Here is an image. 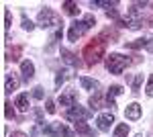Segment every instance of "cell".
I'll return each instance as SVG.
<instances>
[{"mask_svg": "<svg viewBox=\"0 0 153 137\" xmlns=\"http://www.w3.org/2000/svg\"><path fill=\"white\" fill-rule=\"evenodd\" d=\"M106 53V43L104 39H92L88 45L84 47V57H86V64L88 66H94V64H98L102 57H104Z\"/></svg>", "mask_w": 153, "mask_h": 137, "instance_id": "cell-1", "label": "cell"}, {"mask_svg": "<svg viewBox=\"0 0 153 137\" xmlns=\"http://www.w3.org/2000/svg\"><path fill=\"white\" fill-rule=\"evenodd\" d=\"M133 61L135 59H129V57H125L123 53H110V55L106 57V68H108L110 74H123Z\"/></svg>", "mask_w": 153, "mask_h": 137, "instance_id": "cell-2", "label": "cell"}, {"mask_svg": "<svg viewBox=\"0 0 153 137\" xmlns=\"http://www.w3.org/2000/svg\"><path fill=\"white\" fill-rule=\"evenodd\" d=\"M96 25V19L92 16V14H88L84 21H76V23L71 25V29H70V33H68V39L70 41H78V37H82L88 29H92Z\"/></svg>", "mask_w": 153, "mask_h": 137, "instance_id": "cell-3", "label": "cell"}, {"mask_svg": "<svg viewBox=\"0 0 153 137\" xmlns=\"http://www.w3.org/2000/svg\"><path fill=\"white\" fill-rule=\"evenodd\" d=\"M39 27H43V29H51V27H59L61 25V16H59L57 12H53L51 8H43V10H39Z\"/></svg>", "mask_w": 153, "mask_h": 137, "instance_id": "cell-4", "label": "cell"}, {"mask_svg": "<svg viewBox=\"0 0 153 137\" xmlns=\"http://www.w3.org/2000/svg\"><path fill=\"white\" fill-rule=\"evenodd\" d=\"M88 117H90V111L82 109L80 104H76V106H71V109L65 111V119H68V121H74V123L84 121V119H88Z\"/></svg>", "mask_w": 153, "mask_h": 137, "instance_id": "cell-5", "label": "cell"}, {"mask_svg": "<svg viewBox=\"0 0 153 137\" xmlns=\"http://www.w3.org/2000/svg\"><path fill=\"white\" fill-rule=\"evenodd\" d=\"M112 123H114V115L112 113H102V115H98V119H96V125H98L100 131H108Z\"/></svg>", "mask_w": 153, "mask_h": 137, "instance_id": "cell-6", "label": "cell"}, {"mask_svg": "<svg viewBox=\"0 0 153 137\" xmlns=\"http://www.w3.org/2000/svg\"><path fill=\"white\" fill-rule=\"evenodd\" d=\"M76 98H78L76 90H68V92H63V94H59V104L71 109V106H76Z\"/></svg>", "mask_w": 153, "mask_h": 137, "instance_id": "cell-7", "label": "cell"}, {"mask_svg": "<svg viewBox=\"0 0 153 137\" xmlns=\"http://www.w3.org/2000/svg\"><path fill=\"white\" fill-rule=\"evenodd\" d=\"M125 117L129 119V121H137V119H141V106L137 103L129 104L127 109H125Z\"/></svg>", "mask_w": 153, "mask_h": 137, "instance_id": "cell-8", "label": "cell"}, {"mask_svg": "<svg viewBox=\"0 0 153 137\" xmlns=\"http://www.w3.org/2000/svg\"><path fill=\"white\" fill-rule=\"evenodd\" d=\"M118 94H123V86L114 84V86L108 88V92H106V103H108V106H114V98H117Z\"/></svg>", "mask_w": 153, "mask_h": 137, "instance_id": "cell-9", "label": "cell"}, {"mask_svg": "<svg viewBox=\"0 0 153 137\" xmlns=\"http://www.w3.org/2000/svg\"><path fill=\"white\" fill-rule=\"evenodd\" d=\"M21 72H23V80L29 82L35 76V66H33V61H29V59L23 61V64H21Z\"/></svg>", "mask_w": 153, "mask_h": 137, "instance_id": "cell-10", "label": "cell"}, {"mask_svg": "<svg viewBox=\"0 0 153 137\" xmlns=\"http://www.w3.org/2000/svg\"><path fill=\"white\" fill-rule=\"evenodd\" d=\"M74 125H76V131H78L80 137H94V131L86 125L84 121H78V123H74Z\"/></svg>", "mask_w": 153, "mask_h": 137, "instance_id": "cell-11", "label": "cell"}, {"mask_svg": "<svg viewBox=\"0 0 153 137\" xmlns=\"http://www.w3.org/2000/svg\"><path fill=\"white\" fill-rule=\"evenodd\" d=\"M14 106H16V109H19V111H29V94H19V96H16V100H14Z\"/></svg>", "mask_w": 153, "mask_h": 137, "instance_id": "cell-12", "label": "cell"}, {"mask_svg": "<svg viewBox=\"0 0 153 137\" xmlns=\"http://www.w3.org/2000/svg\"><path fill=\"white\" fill-rule=\"evenodd\" d=\"M80 84H82V88H86V90H94V92H98V88H100V84H98L96 80L86 78V76H82V78H80Z\"/></svg>", "mask_w": 153, "mask_h": 137, "instance_id": "cell-13", "label": "cell"}, {"mask_svg": "<svg viewBox=\"0 0 153 137\" xmlns=\"http://www.w3.org/2000/svg\"><path fill=\"white\" fill-rule=\"evenodd\" d=\"M16 88H19V78L8 74L6 76V82H4V92H12V90H16Z\"/></svg>", "mask_w": 153, "mask_h": 137, "instance_id": "cell-14", "label": "cell"}, {"mask_svg": "<svg viewBox=\"0 0 153 137\" xmlns=\"http://www.w3.org/2000/svg\"><path fill=\"white\" fill-rule=\"evenodd\" d=\"M63 8H65V12H68V14H71V16L80 14V8H78V2H71V0H68V2H63Z\"/></svg>", "mask_w": 153, "mask_h": 137, "instance_id": "cell-15", "label": "cell"}, {"mask_svg": "<svg viewBox=\"0 0 153 137\" xmlns=\"http://www.w3.org/2000/svg\"><path fill=\"white\" fill-rule=\"evenodd\" d=\"M61 57H63V61H65V64H70V66H78L76 55H74L71 51H68V49H61Z\"/></svg>", "mask_w": 153, "mask_h": 137, "instance_id": "cell-16", "label": "cell"}, {"mask_svg": "<svg viewBox=\"0 0 153 137\" xmlns=\"http://www.w3.org/2000/svg\"><path fill=\"white\" fill-rule=\"evenodd\" d=\"M21 53H23V47H21V45H16V47H12L10 51L6 53V59H12V61H19V57H21Z\"/></svg>", "mask_w": 153, "mask_h": 137, "instance_id": "cell-17", "label": "cell"}, {"mask_svg": "<svg viewBox=\"0 0 153 137\" xmlns=\"http://www.w3.org/2000/svg\"><path fill=\"white\" fill-rule=\"evenodd\" d=\"M88 103H90L92 109H100V106H102V94H100V92H94V94L90 96V100H88Z\"/></svg>", "mask_w": 153, "mask_h": 137, "instance_id": "cell-18", "label": "cell"}, {"mask_svg": "<svg viewBox=\"0 0 153 137\" xmlns=\"http://www.w3.org/2000/svg\"><path fill=\"white\" fill-rule=\"evenodd\" d=\"M127 135H129V125L127 123H120L112 133V137H127Z\"/></svg>", "mask_w": 153, "mask_h": 137, "instance_id": "cell-19", "label": "cell"}, {"mask_svg": "<svg viewBox=\"0 0 153 137\" xmlns=\"http://www.w3.org/2000/svg\"><path fill=\"white\" fill-rule=\"evenodd\" d=\"M59 135H63V137H76V133H74V131H71L68 125L59 123Z\"/></svg>", "mask_w": 153, "mask_h": 137, "instance_id": "cell-20", "label": "cell"}, {"mask_svg": "<svg viewBox=\"0 0 153 137\" xmlns=\"http://www.w3.org/2000/svg\"><path fill=\"white\" fill-rule=\"evenodd\" d=\"M117 4L118 2H106V0H96V2H92V6H104V8H110V10H112Z\"/></svg>", "mask_w": 153, "mask_h": 137, "instance_id": "cell-21", "label": "cell"}, {"mask_svg": "<svg viewBox=\"0 0 153 137\" xmlns=\"http://www.w3.org/2000/svg\"><path fill=\"white\" fill-rule=\"evenodd\" d=\"M147 41H149V39H137V41L127 43V47H131V49H139V47H145V45H147Z\"/></svg>", "mask_w": 153, "mask_h": 137, "instance_id": "cell-22", "label": "cell"}, {"mask_svg": "<svg viewBox=\"0 0 153 137\" xmlns=\"http://www.w3.org/2000/svg\"><path fill=\"white\" fill-rule=\"evenodd\" d=\"M65 78H68V72H59L57 76H55V88H59V86L65 82Z\"/></svg>", "mask_w": 153, "mask_h": 137, "instance_id": "cell-23", "label": "cell"}, {"mask_svg": "<svg viewBox=\"0 0 153 137\" xmlns=\"http://www.w3.org/2000/svg\"><path fill=\"white\" fill-rule=\"evenodd\" d=\"M4 115H6V119H14V109L10 103H4Z\"/></svg>", "mask_w": 153, "mask_h": 137, "instance_id": "cell-24", "label": "cell"}, {"mask_svg": "<svg viewBox=\"0 0 153 137\" xmlns=\"http://www.w3.org/2000/svg\"><path fill=\"white\" fill-rule=\"evenodd\" d=\"M141 80H143V74H139V76H137V78L133 80V92H135V94L139 92V86H141Z\"/></svg>", "mask_w": 153, "mask_h": 137, "instance_id": "cell-25", "label": "cell"}, {"mask_svg": "<svg viewBox=\"0 0 153 137\" xmlns=\"http://www.w3.org/2000/svg\"><path fill=\"white\" fill-rule=\"evenodd\" d=\"M33 96L41 100V98H43V88H41V86H37V88H33Z\"/></svg>", "mask_w": 153, "mask_h": 137, "instance_id": "cell-26", "label": "cell"}, {"mask_svg": "<svg viewBox=\"0 0 153 137\" xmlns=\"http://www.w3.org/2000/svg\"><path fill=\"white\" fill-rule=\"evenodd\" d=\"M145 92H147V96H153V76L149 78V82H147V90Z\"/></svg>", "mask_w": 153, "mask_h": 137, "instance_id": "cell-27", "label": "cell"}, {"mask_svg": "<svg viewBox=\"0 0 153 137\" xmlns=\"http://www.w3.org/2000/svg\"><path fill=\"white\" fill-rule=\"evenodd\" d=\"M23 29L25 31H33V23L29 19H23Z\"/></svg>", "mask_w": 153, "mask_h": 137, "instance_id": "cell-28", "label": "cell"}, {"mask_svg": "<svg viewBox=\"0 0 153 137\" xmlns=\"http://www.w3.org/2000/svg\"><path fill=\"white\" fill-rule=\"evenodd\" d=\"M45 106H47V113H55V104H53V100H47V104H45Z\"/></svg>", "mask_w": 153, "mask_h": 137, "instance_id": "cell-29", "label": "cell"}, {"mask_svg": "<svg viewBox=\"0 0 153 137\" xmlns=\"http://www.w3.org/2000/svg\"><path fill=\"white\" fill-rule=\"evenodd\" d=\"M4 23H6V25H4V27H6V29H8V27H10V12H8V10L4 12Z\"/></svg>", "mask_w": 153, "mask_h": 137, "instance_id": "cell-30", "label": "cell"}, {"mask_svg": "<svg viewBox=\"0 0 153 137\" xmlns=\"http://www.w3.org/2000/svg\"><path fill=\"white\" fill-rule=\"evenodd\" d=\"M10 137H29V135H25L23 131H14V133H12Z\"/></svg>", "mask_w": 153, "mask_h": 137, "instance_id": "cell-31", "label": "cell"}, {"mask_svg": "<svg viewBox=\"0 0 153 137\" xmlns=\"http://www.w3.org/2000/svg\"><path fill=\"white\" fill-rule=\"evenodd\" d=\"M137 137H141V135H137Z\"/></svg>", "mask_w": 153, "mask_h": 137, "instance_id": "cell-32", "label": "cell"}]
</instances>
